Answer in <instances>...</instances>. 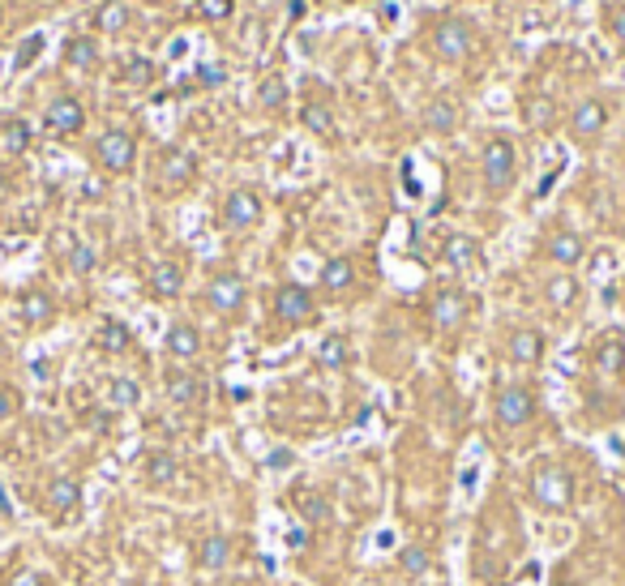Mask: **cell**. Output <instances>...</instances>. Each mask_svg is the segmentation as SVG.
Returning <instances> with one entry per match:
<instances>
[{"label":"cell","instance_id":"33","mask_svg":"<svg viewBox=\"0 0 625 586\" xmlns=\"http://www.w3.org/2000/svg\"><path fill=\"white\" fill-rule=\"evenodd\" d=\"M168 398L171 403H193L198 398V381L189 373H168Z\"/></svg>","mask_w":625,"mask_h":586},{"label":"cell","instance_id":"20","mask_svg":"<svg viewBox=\"0 0 625 586\" xmlns=\"http://www.w3.org/2000/svg\"><path fill=\"white\" fill-rule=\"evenodd\" d=\"M22 322L26 325H47L52 317H56V300L47 292H39V287H30V292H22Z\"/></svg>","mask_w":625,"mask_h":586},{"label":"cell","instance_id":"19","mask_svg":"<svg viewBox=\"0 0 625 586\" xmlns=\"http://www.w3.org/2000/svg\"><path fill=\"white\" fill-rule=\"evenodd\" d=\"M163 347H168V355H176V360H193L201 351V334H198V325H189V322H176L168 330V338H163Z\"/></svg>","mask_w":625,"mask_h":586},{"label":"cell","instance_id":"14","mask_svg":"<svg viewBox=\"0 0 625 586\" xmlns=\"http://www.w3.org/2000/svg\"><path fill=\"white\" fill-rule=\"evenodd\" d=\"M548 257H553L557 265H579L587 257V240L579 236V231H569V227H561V231H553L548 236Z\"/></svg>","mask_w":625,"mask_h":586},{"label":"cell","instance_id":"3","mask_svg":"<svg viewBox=\"0 0 625 586\" xmlns=\"http://www.w3.org/2000/svg\"><path fill=\"white\" fill-rule=\"evenodd\" d=\"M493 416H497L501 428H523L536 419V394L527 386H506V390L493 398Z\"/></svg>","mask_w":625,"mask_h":586},{"label":"cell","instance_id":"48","mask_svg":"<svg viewBox=\"0 0 625 586\" xmlns=\"http://www.w3.org/2000/svg\"><path fill=\"white\" fill-rule=\"evenodd\" d=\"M219 586H244V582H219Z\"/></svg>","mask_w":625,"mask_h":586},{"label":"cell","instance_id":"12","mask_svg":"<svg viewBox=\"0 0 625 586\" xmlns=\"http://www.w3.org/2000/svg\"><path fill=\"white\" fill-rule=\"evenodd\" d=\"M296 509H300V518H304L309 527H326V522H334V505H330V497L322 488H312V484H300L296 488Z\"/></svg>","mask_w":625,"mask_h":586},{"label":"cell","instance_id":"27","mask_svg":"<svg viewBox=\"0 0 625 586\" xmlns=\"http://www.w3.org/2000/svg\"><path fill=\"white\" fill-rule=\"evenodd\" d=\"M0 146H5V150L9 154H22L30 146V125L26 120H22V116H9V120H5V133H0Z\"/></svg>","mask_w":625,"mask_h":586},{"label":"cell","instance_id":"35","mask_svg":"<svg viewBox=\"0 0 625 586\" xmlns=\"http://www.w3.org/2000/svg\"><path fill=\"white\" fill-rule=\"evenodd\" d=\"M108 398H112L116 406H133V403H138V398H142V390H138V381L116 377L112 386H108Z\"/></svg>","mask_w":625,"mask_h":586},{"label":"cell","instance_id":"38","mask_svg":"<svg viewBox=\"0 0 625 586\" xmlns=\"http://www.w3.org/2000/svg\"><path fill=\"white\" fill-rule=\"evenodd\" d=\"M125 22H128V14H125V5H116V0H108V5H103L99 9V26L103 30H125Z\"/></svg>","mask_w":625,"mask_h":586},{"label":"cell","instance_id":"45","mask_svg":"<svg viewBox=\"0 0 625 586\" xmlns=\"http://www.w3.org/2000/svg\"><path fill=\"white\" fill-rule=\"evenodd\" d=\"M612 39L625 47V9H612Z\"/></svg>","mask_w":625,"mask_h":586},{"label":"cell","instance_id":"23","mask_svg":"<svg viewBox=\"0 0 625 586\" xmlns=\"http://www.w3.org/2000/svg\"><path fill=\"white\" fill-rule=\"evenodd\" d=\"M95 343H99V351H108V355H125L128 343H133V334H128L125 322H116V317H108V322L99 325V334H95Z\"/></svg>","mask_w":625,"mask_h":586},{"label":"cell","instance_id":"29","mask_svg":"<svg viewBox=\"0 0 625 586\" xmlns=\"http://www.w3.org/2000/svg\"><path fill=\"white\" fill-rule=\"evenodd\" d=\"M347 338L343 334H330L326 343H322V347H317V364H322V368H343V364H347Z\"/></svg>","mask_w":625,"mask_h":586},{"label":"cell","instance_id":"42","mask_svg":"<svg viewBox=\"0 0 625 586\" xmlns=\"http://www.w3.org/2000/svg\"><path fill=\"white\" fill-rule=\"evenodd\" d=\"M17 411H22V398H17V390L0 386V419H14Z\"/></svg>","mask_w":625,"mask_h":586},{"label":"cell","instance_id":"39","mask_svg":"<svg viewBox=\"0 0 625 586\" xmlns=\"http://www.w3.org/2000/svg\"><path fill=\"white\" fill-rule=\"evenodd\" d=\"M574 292H579V283H574V279H566V274H561V279H553V283H548V300H553L557 308H569V300H574Z\"/></svg>","mask_w":625,"mask_h":586},{"label":"cell","instance_id":"24","mask_svg":"<svg viewBox=\"0 0 625 586\" xmlns=\"http://www.w3.org/2000/svg\"><path fill=\"white\" fill-rule=\"evenodd\" d=\"M425 125L433 129V133H455L458 129V108L450 103V98H433L425 108Z\"/></svg>","mask_w":625,"mask_h":586},{"label":"cell","instance_id":"1","mask_svg":"<svg viewBox=\"0 0 625 586\" xmlns=\"http://www.w3.org/2000/svg\"><path fill=\"white\" fill-rule=\"evenodd\" d=\"M531 497L540 509H553V514H566L574 505V479H569L566 467H540L531 475Z\"/></svg>","mask_w":625,"mask_h":586},{"label":"cell","instance_id":"8","mask_svg":"<svg viewBox=\"0 0 625 586\" xmlns=\"http://www.w3.org/2000/svg\"><path fill=\"white\" fill-rule=\"evenodd\" d=\"M433 47H437V57L446 60H463L471 52V30L463 17H446V22H437V30H433Z\"/></svg>","mask_w":625,"mask_h":586},{"label":"cell","instance_id":"31","mask_svg":"<svg viewBox=\"0 0 625 586\" xmlns=\"http://www.w3.org/2000/svg\"><path fill=\"white\" fill-rule=\"evenodd\" d=\"M120 73H125L128 86H150L159 69H155V60H146V57H125V69Z\"/></svg>","mask_w":625,"mask_h":586},{"label":"cell","instance_id":"10","mask_svg":"<svg viewBox=\"0 0 625 586\" xmlns=\"http://www.w3.org/2000/svg\"><path fill=\"white\" fill-rule=\"evenodd\" d=\"M244 295H249V287H244L241 274H214L210 287H206V300H210V308H219V313H236V308L244 304Z\"/></svg>","mask_w":625,"mask_h":586},{"label":"cell","instance_id":"46","mask_svg":"<svg viewBox=\"0 0 625 586\" xmlns=\"http://www.w3.org/2000/svg\"><path fill=\"white\" fill-rule=\"evenodd\" d=\"M292 462V449H274V458H271V467H287Z\"/></svg>","mask_w":625,"mask_h":586},{"label":"cell","instance_id":"15","mask_svg":"<svg viewBox=\"0 0 625 586\" xmlns=\"http://www.w3.org/2000/svg\"><path fill=\"white\" fill-rule=\"evenodd\" d=\"M180 287H185V270H180V262H155L150 265V295H159V300H176Z\"/></svg>","mask_w":625,"mask_h":586},{"label":"cell","instance_id":"4","mask_svg":"<svg viewBox=\"0 0 625 586\" xmlns=\"http://www.w3.org/2000/svg\"><path fill=\"white\" fill-rule=\"evenodd\" d=\"M95 159H99L103 171H128L133 168V159H138V141L128 138L125 129H108L99 141H95Z\"/></svg>","mask_w":625,"mask_h":586},{"label":"cell","instance_id":"6","mask_svg":"<svg viewBox=\"0 0 625 586\" xmlns=\"http://www.w3.org/2000/svg\"><path fill=\"white\" fill-rule=\"evenodd\" d=\"M274 317L287 325H304L312 317V292L304 283H283L274 292Z\"/></svg>","mask_w":625,"mask_h":586},{"label":"cell","instance_id":"7","mask_svg":"<svg viewBox=\"0 0 625 586\" xmlns=\"http://www.w3.org/2000/svg\"><path fill=\"white\" fill-rule=\"evenodd\" d=\"M261 223V197L253 193V189H236V193H228V201H223V227H231V231H249V227Z\"/></svg>","mask_w":625,"mask_h":586},{"label":"cell","instance_id":"30","mask_svg":"<svg viewBox=\"0 0 625 586\" xmlns=\"http://www.w3.org/2000/svg\"><path fill=\"white\" fill-rule=\"evenodd\" d=\"M596 364L604 368V373H625V343H621V338H609V343H599Z\"/></svg>","mask_w":625,"mask_h":586},{"label":"cell","instance_id":"9","mask_svg":"<svg viewBox=\"0 0 625 586\" xmlns=\"http://www.w3.org/2000/svg\"><path fill=\"white\" fill-rule=\"evenodd\" d=\"M77 505H82V484H77L73 475H56V479L43 488V509H47V514L65 518V514H73Z\"/></svg>","mask_w":625,"mask_h":586},{"label":"cell","instance_id":"37","mask_svg":"<svg viewBox=\"0 0 625 586\" xmlns=\"http://www.w3.org/2000/svg\"><path fill=\"white\" fill-rule=\"evenodd\" d=\"M95 262H99V257H95V249H90V244H73V249H69V270H73V274H90V270H95Z\"/></svg>","mask_w":625,"mask_h":586},{"label":"cell","instance_id":"16","mask_svg":"<svg viewBox=\"0 0 625 586\" xmlns=\"http://www.w3.org/2000/svg\"><path fill=\"white\" fill-rule=\"evenodd\" d=\"M441 257H446V265H455V270H471V265L480 262V240L455 231V236H446V244H441Z\"/></svg>","mask_w":625,"mask_h":586},{"label":"cell","instance_id":"43","mask_svg":"<svg viewBox=\"0 0 625 586\" xmlns=\"http://www.w3.org/2000/svg\"><path fill=\"white\" fill-rule=\"evenodd\" d=\"M198 82L201 86H223L228 82V69H223V65H198Z\"/></svg>","mask_w":625,"mask_h":586},{"label":"cell","instance_id":"34","mask_svg":"<svg viewBox=\"0 0 625 586\" xmlns=\"http://www.w3.org/2000/svg\"><path fill=\"white\" fill-rule=\"evenodd\" d=\"M398 565H403V573H412V578H425V573H428V565H433V560H428V552H425V548L407 544V548H403V552H398Z\"/></svg>","mask_w":625,"mask_h":586},{"label":"cell","instance_id":"44","mask_svg":"<svg viewBox=\"0 0 625 586\" xmlns=\"http://www.w3.org/2000/svg\"><path fill=\"white\" fill-rule=\"evenodd\" d=\"M39 52H43V35H30V39L22 43V52H17V69H26V65L39 57Z\"/></svg>","mask_w":625,"mask_h":586},{"label":"cell","instance_id":"49","mask_svg":"<svg viewBox=\"0 0 625 586\" xmlns=\"http://www.w3.org/2000/svg\"><path fill=\"white\" fill-rule=\"evenodd\" d=\"M0 22H5V14H0Z\"/></svg>","mask_w":625,"mask_h":586},{"label":"cell","instance_id":"18","mask_svg":"<svg viewBox=\"0 0 625 586\" xmlns=\"http://www.w3.org/2000/svg\"><path fill=\"white\" fill-rule=\"evenodd\" d=\"M231 552H236L231 535L214 530V535H206V540L198 544V565H201V570H223V565L231 560Z\"/></svg>","mask_w":625,"mask_h":586},{"label":"cell","instance_id":"32","mask_svg":"<svg viewBox=\"0 0 625 586\" xmlns=\"http://www.w3.org/2000/svg\"><path fill=\"white\" fill-rule=\"evenodd\" d=\"M300 120H304V129H309V133H322V138H326L330 129H334V116H330L326 103H309Z\"/></svg>","mask_w":625,"mask_h":586},{"label":"cell","instance_id":"26","mask_svg":"<svg viewBox=\"0 0 625 586\" xmlns=\"http://www.w3.org/2000/svg\"><path fill=\"white\" fill-rule=\"evenodd\" d=\"M65 60H69L73 69H90V65L99 60V43L86 39V35H73V39L65 43Z\"/></svg>","mask_w":625,"mask_h":586},{"label":"cell","instance_id":"21","mask_svg":"<svg viewBox=\"0 0 625 586\" xmlns=\"http://www.w3.org/2000/svg\"><path fill=\"white\" fill-rule=\"evenodd\" d=\"M540 355H544V334L540 330H531V325L514 330L510 334V360L514 364H540Z\"/></svg>","mask_w":625,"mask_h":586},{"label":"cell","instance_id":"36","mask_svg":"<svg viewBox=\"0 0 625 586\" xmlns=\"http://www.w3.org/2000/svg\"><path fill=\"white\" fill-rule=\"evenodd\" d=\"M527 125H536V129H548L553 125V103L544 95H536L531 103H527Z\"/></svg>","mask_w":625,"mask_h":586},{"label":"cell","instance_id":"17","mask_svg":"<svg viewBox=\"0 0 625 586\" xmlns=\"http://www.w3.org/2000/svg\"><path fill=\"white\" fill-rule=\"evenodd\" d=\"M463 317H467L463 292H437V300H433V322H437V330H458Z\"/></svg>","mask_w":625,"mask_h":586},{"label":"cell","instance_id":"2","mask_svg":"<svg viewBox=\"0 0 625 586\" xmlns=\"http://www.w3.org/2000/svg\"><path fill=\"white\" fill-rule=\"evenodd\" d=\"M480 163H484V184H488L493 193H506L514 184V171H518V150H514V141L493 138L484 146Z\"/></svg>","mask_w":625,"mask_h":586},{"label":"cell","instance_id":"40","mask_svg":"<svg viewBox=\"0 0 625 586\" xmlns=\"http://www.w3.org/2000/svg\"><path fill=\"white\" fill-rule=\"evenodd\" d=\"M231 9H236V0H198V14L210 17V22H223V17H231Z\"/></svg>","mask_w":625,"mask_h":586},{"label":"cell","instance_id":"41","mask_svg":"<svg viewBox=\"0 0 625 586\" xmlns=\"http://www.w3.org/2000/svg\"><path fill=\"white\" fill-rule=\"evenodd\" d=\"M0 586H47V582H43L39 570H30V565H17V570L9 573V578H5Z\"/></svg>","mask_w":625,"mask_h":586},{"label":"cell","instance_id":"28","mask_svg":"<svg viewBox=\"0 0 625 586\" xmlns=\"http://www.w3.org/2000/svg\"><path fill=\"white\" fill-rule=\"evenodd\" d=\"M257 103H261L266 112H274V108H283V103H287V82L279 77V73L261 77V86H257Z\"/></svg>","mask_w":625,"mask_h":586},{"label":"cell","instance_id":"47","mask_svg":"<svg viewBox=\"0 0 625 586\" xmlns=\"http://www.w3.org/2000/svg\"><path fill=\"white\" fill-rule=\"evenodd\" d=\"M553 586H583V582H579V578H557Z\"/></svg>","mask_w":625,"mask_h":586},{"label":"cell","instance_id":"22","mask_svg":"<svg viewBox=\"0 0 625 586\" xmlns=\"http://www.w3.org/2000/svg\"><path fill=\"white\" fill-rule=\"evenodd\" d=\"M198 176V159L189 150H168L163 154V180L168 184H189Z\"/></svg>","mask_w":625,"mask_h":586},{"label":"cell","instance_id":"25","mask_svg":"<svg viewBox=\"0 0 625 586\" xmlns=\"http://www.w3.org/2000/svg\"><path fill=\"white\" fill-rule=\"evenodd\" d=\"M355 279V265L347 262V257H330L326 265H322V287L326 292H347Z\"/></svg>","mask_w":625,"mask_h":586},{"label":"cell","instance_id":"11","mask_svg":"<svg viewBox=\"0 0 625 586\" xmlns=\"http://www.w3.org/2000/svg\"><path fill=\"white\" fill-rule=\"evenodd\" d=\"M604 125H609V112H604V103L599 98H587V103H579L574 108V116H569V133L579 141H591L604 133Z\"/></svg>","mask_w":625,"mask_h":586},{"label":"cell","instance_id":"5","mask_svg":"<svg viewBox=\"0 0 625 586\" xmlns=\"http://www.w3.org/2000/svg\"><path fill=\"white\" fill-rule=\"evenodd\" d=\"M82 125H86V108L73 95L52 98L47 112H43V129L56 133V138H73V133H82Z\"/></svg>","mask_w":625,"mask_h":586},{"label":"cell","instance_id":"13","mask_svg":"<svg viewBox=\"0 0 625 586\" xmlns=\"http://www.w3.org/2000/svg\"><path fill=\"white\" fill-rule=\"evenodd\" d=\"M142 479L150 488H168V484L180 479V458H176L171 449H155V454L142 462Z\"/></svg>","mask_w":625,"mask_h":586}]
</instances>
